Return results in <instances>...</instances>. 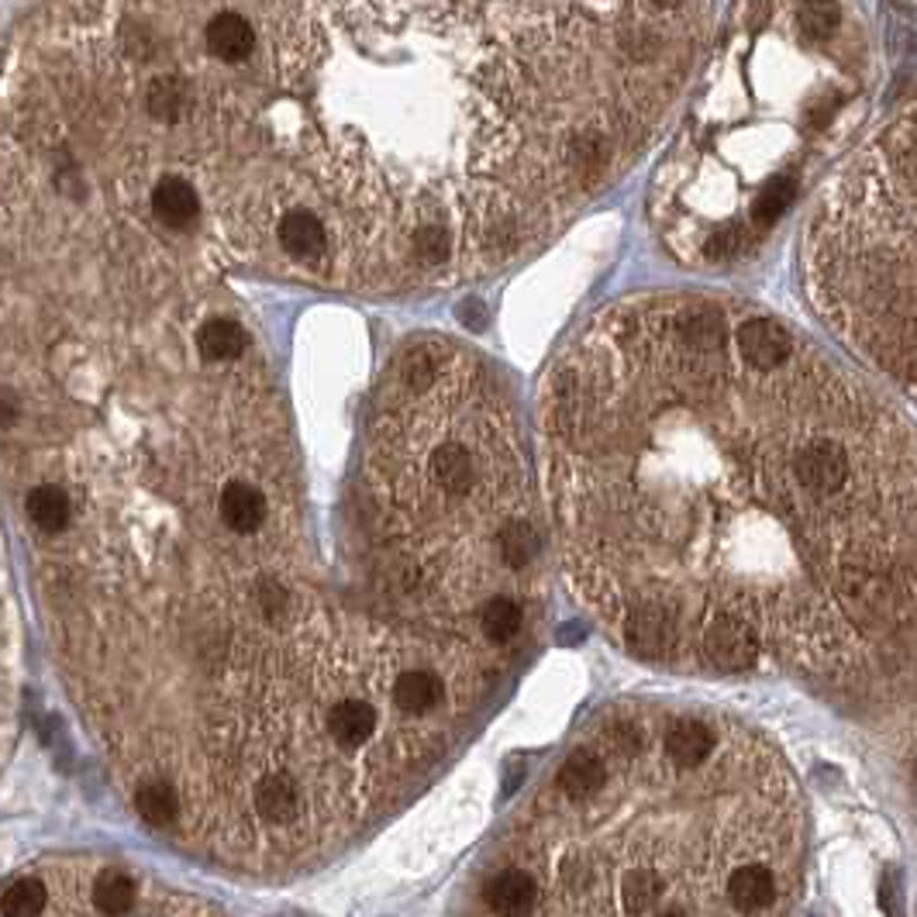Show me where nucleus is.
I'll return each instance as SVG.
<instances>
[{"label": "nucleus", "mask_w": 917, "mask_h": 917, "mask_svg": "<svg viewBox=\"0 0 917 917\" xmlns=\"http://www.w3.org/2000/svg\"><path fill=\"white\" fill-rule=\"evenodd\" d=\"M852 391L793 352L742 370L669 303L610 311L556 370L562 518L586 594L735 615L797 662H834L917 604V515L845 504L801 476L807 435Z\"/></svg>", "instance_id": "f257e3e1"}, {"label": "nucleus", "mask_w": 917, "mask_h": 917, "mask_svg": "<svg viewBox=\"0 0 917 917\" xmlns=\"http://www.w3.org/2000/svg\"><path fill=\"white\" fill-rule=\"evenodd\" d=\"M621 639L642 659H672L686 642L683 621L659 600H639L618 615Z\"/></svg>", "instance_id": "f03ea898"}, {"label": "nucleus", "mask_w": 917, "mask_h": 917, "mask_svg": "<svg viewBox=\"0 0 917 917\" xmlns=\"http://www.w3.org/2000/svg\"><path fill=\"white\" fill-rule=\"evenodd\" d=\"M697 645L704 659L721 672H745L759 662V631L735 615H718L701 624Z\"/></svg>", "instance_id": "7ed1b4c3"}, {"label": "nucleus", "mask_w": 917, "mask_h": 917, "mask_svg": "<svg viewBox=\"0 0 917 917\" xmlns=\"http://www.w3.org/2000/svg\"><path fill=\"white\" fill-rule=\"evenodd\" d=\"M735 352L745 365H756V370H777V365H783L793 352H797V338H793V332L780 318L752 314V318L739 321Z\"/></svg>", "instance_id": "20e7f679"}, {"label": "nucleus", "mask_w": 917, "mask_h": 917, "mask_svg": "<svg viewBox=\"0 0 917 917\" xmlns=\"http://www.w3.org/2000/svg\"><path fill=\"white\" fill-rule=\"evenodd\" d=\"M780 872L777 863H766V859H748L739 863L735 869L728 872V883H724V901L742 910V914H759L769 910L772 904L780 901Z\"/></svg>", "instance_id": "39448f33"}, {"label": "nucleus", "mask_w": 917, "mask_h": 917, "mask_svg": "<svg viewBox=\"0 0 917 917\" xmlns=\"http://www.w3.org/2000/svg\"><path fill=\"white\" fill-rule=\"evenodd\" d=\"M721 731L694 715H683V718H672L666 735H662V752L677 763V766H701L707 759L718 756L721 748Z\"/></svg>", "instance_id": "423d86ee"}, {"label": "nucleus", "mask_w": 917, "mask_h": 917, "mask_svg": "<svg viewBox=\"0 0 917 917\" xmlns=\"http://www.w3.org/2000/svg\"><path fill=\"white\" fill-rule=\"evenodd\" d=\"M427 473H432L435 486L448 497H470L480 483V462L470 453V445H462L456 438H448L435 445L432 459H427Z\"/></svg>", "instance_id": "0eeeda50"}, {"label": "nucleus", "mask_w": 917, "mask_h": 917, "mask_svg": "<svg viewBox=\"0 0 917 917\" xmlns=\"http://www.w3.org/2000/svg\"><path fill=\"white\" fill-rule=\"evenodd\" d=\"M324 728H329V735L335 745L342 748H362L376 735L380 728V710L370 701H359V697H345L335 701L329 707V718H324Z\"/></svg>", "instance_id": "6e6552de"}, {"label": "nucleus", "mask_w": 917, "mask_h": 917, "mask_svg": "<svg viewBox=\"0 0 917 917\" xmlns=\"http://www.w3.org/2000/svg\"><path fill=\"white\" fill-rule=\"evenodd\" d=\"M208 52L221 63H246V59L256 52V28L249 17H241L238 11H221L211 17L208 25Z\"/></svg>", "instance_id": "1a4fd4ad"}, {"label": "nucleus", "mask_w": 917, "mask_h": 917, "mask_svg": "<svg viewBox=\"0 0 917 917\" xmlns=\"http://www.w3.org/2000/svg\"><path fill=\"white\" fill-rule=\"evenodd\" d=\"M442 701H445V680L435 669L411 666V669L397 672L394 704H397V710H404V715L424 718V715H432V710H438Z\"/></svg>", "instance_id": "9d476101"}, {"label": "nucleus", "mask_w": 917, "mask_h": 917, "mask_svg": "<svg viewBox=\"0 0 917 917\" xmlns=\"http://www.w3.org/2000/svg\"><path fill=\"white\" fill-rule=\"evenodd\" d=\"M483 896L497 914H532L538 910V880L528 869L511 866L491 876Z\"/></svg>", "instance_id": "9b49d317"}, {"label": "nucleus", "mask_w": 917, "mask_h": 917, "mask_svg": "<svg viewBox=\"0 0 917 917\" xmlns=\"http://www.w3.org/2000/svg\"><path fill=\"white\" fill-rule=\"evenodd\" d=\"M276 238H280L283 252L300 262H314L324 256V249H329V232H324L321 218L311 211H300V208L280 218Z\"/></svg>", "instance_id": "f8f14e48"}, {"label": "nucleus", "mask_w": 917, "mask_h": 917, "mask_svg": "<svg viewBox=\"0 0 917 917\" xmlns=\"http://www.w3.org/2000/svg\"><path fill=\"white\" fill-rule=\"evenodd\" d=\"M152 214L166 224L170 232H183L190 228L200 214V200L197 190L190 187L183 176H162L152 190Z\"/></svg>", "instance_id": "ddd939ff"}, {"label": "nucleus", "mask_w": 917, "mask_h": 917, "mask_svg": "<svg viewBox=\"0 0 917 917\" xmlns=\"http://www.w3.org/2000/svg\"><path fill=\"white\" fill-rule=\"evenodd\" d=\"M218 511H221V521L228 524L235 535H252L262 528V521H267V497H262L252 483L232 480L221 491Z\"/></svg>", "instance_id": "4468645a"}, {"label": "nucleus", "mask_w": 917, "mask_h": 917, "mask_svg": "<svg viewBox=\"0 0 917 917\" xmlns=\"http://www.w3.org/2000/svg\"><path fill=\"white\" fill-rule=\"evenodd\" d=\"M256 810L273 825H287L300 814V790L290 777L273 772V777L256 783Z\"/></svg>", "instance_id": "2eb2a0df"}, {"label": "nucleus", "mask_w": 917, "mask_h": 917, "mask_svg": "<svg viewBox=\"0 0 917 917\" xmlns=\"http://www.w3.org/2000/svg\"><path fill=\"white\" fill-rule=\"evenodd\" d=\"M524 628V610L515 597L507 594H494L480 607V631L486 642L494 645H511Z\"/></svg>", "instance_id": "dca6fc26"}, {"label": "nucleus", "mask_w": 917, "mask_h": 917, "mask_svg": "<svg viewBox=\"0 0 917 917\" xmlns=\"http://www.w3.org/2000/svg\"><path fill=\"white\" fill-rule=\"evenodd\" d=\"M538 532H535V524L528 521V518H507L500 524V532H497V556L504 566H511V569H524V566H532L538 559Z\"/></svg>", "instance_id": "f3484780"}, {"label": "nucleus", "mask_w": 917, "mask_h": 917, "mask_svg": "<svg viewBox=\"0 0 917 917\" xmlns=\"http://www.w3.org/2000/svg\"><path fill=\"white\" fill-rule=\"evenodd\" d=\"M197 345H200L203 359L228 362V359H238L241 352H246V329L232 318H211L197 332Z\"/></svg>", "instance_id": "a211bd4d"}, {"label": "nucleus", "mask_w": 917, "mask_h": 917, "mask_svg": "<svg viewBox=\"0 0 917 917\" xmlns=\"http://www.w3.org/2000/svg\"><path fill=\"white\" fill-rule=\"evenodd\" d=\"M146 108L162 125H176L190 111V87L176 76H159L146 90Z\"/></svg>", "instance_id": "6ab92c4d"}, {"label": "nucleus", "mask_w": 917, "mask_h": 917, "mask_svg": "<svg viewBox=\"0 0 917 917\" xmlns=\"http://www.w3.org/2000/svg\"><path fill=\"white\" fill-rule=\"evenodd\" d=\"M70 515H73L70 497L59 491V486L42 483V486H35V491L28 494V518L38 528H42L46 535L63 532V528L70 524Z\"/></svg>", "instance_id": "aec40b11"}, {"label": "nucleus", "mask_w": 917, "mask_h": 917, "mask_svg": "<svg viewBox=\"0 0 917 917\" xmlns=\"http://www.w3.org/2000/svg\"><path fill=\"white\" fill-rule=\"evenodd\" d=\"M138 887L125 869H104L94 883V904L100 914H132Z\"/></svg>", "instance_id": "412c9836"}, {"label": "nucleus", "mask_w": 917, "mask_h": 917, "mask_svg": "<svg viewBox=\"0 0 917 917\" xmlns=\"http://www.w3.org/2000/svg\"><path fill=\"white\" fill-rule=\"evenodd\" d=\"M135 810L141 821H149L156 828H166L176 821L179 814V797L173 783H162V780H149L135 790Z\"/></svg>", "instance_id": "4be33fe9"}, {"label": "nucleus", "mask_w": 917, "mask_h": 917, "mask_svg": "<svg viewBox=\"0 0 917 917\" xmlns=\"http://www.w3.org/2000/svg\"><path fill=\"white\" fill-rule=\"evenodd\" d=\"M49 907V890L46 883H38V880H17L14 887L4 890V896H0V914H8V917H35V914H46Z\"/></svg>", "instance_id": "5701e85b"}, {"label": "nucleus", "mask_w": 917, "mask_h": 917, "mask_svg": "<svg viewBox=\"0 0 917 917\" xmlns=\"http://www.w3.org/2000/svg\"><path fill=\"white\" fill-rule=\"evenodd\" d=\"M259 604H262V610H267V618H280L283 610H287L290 597H287V590H283V586H276V583H262V590H259Z\"/></svg>", "instance_id": "b1692460"}, {"label": "nucleus", "mask_w": 917, "mask_h": 917, "mask_svg": "<svg viewBox=\"0 0 917 917\" xmlns=\"http://www.w3.org/2000/svg\"><path fill=\"white\" fill-rule=\"evenodd\" d=\"M459 318H462V324H470V329H483V303L480 300H470V303H462L459 308Z\"/></svg>", "instance_id": "393cba45"}, {"label": "nucleus", "mask_w": 917, "mask_h": 917, "mask_svg": "<svg viewBox=\"0 0 917 917\" xmlns=\"http://www.w3.org/2000/svg\"><path fill=\"white\" fill-rule=\"evenodd\" d=\"M14 421H17V400L8 391H0V424H14Z\"/></svg>", "instance_id": "a878e982"}]
</instances>
